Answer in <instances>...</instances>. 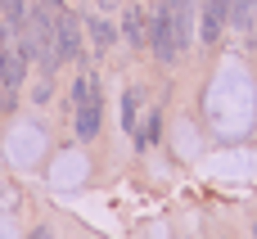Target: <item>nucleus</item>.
Instances as JSON below:
<instances>
[{
    "label": "nucleus",
    "instance_id": "nucleus-1",
    "mask_svg": "<svg viewBox=\"0 0 257 239\" xmlns=\"http://www.w3.org/2000/svg\"><path fill=\"white\" fill-rule=\"evenodd\" d=\"M59 9H50L45 0H36L32 9H27V50H32V59L45 68V72H54L63 59H59Z\"/></svg>",
    "mask_w": 257,
    "mask_h": 239
},
{
    "label": "nucleus",
    "instance_id": "nucleus-2",
    "mask_svg": "<svg viewBox=\"0 0 257 239\" xmlns=\"http://www.w3.org/2000/svg\"><path fill=\"white\" fill-rule=\"evenodd\" d=\"M99 122H104L99 81H95L90 72H81L77 86H72V127H77V140H95V136H99Z\"/></svg>",
    "mask_w": 257,
    "mask_h": 239
},
{
    "label": "nucleus",
    "instance_id": "nucleus-3",
    "mask_svg": "<svg viewBox=\"0 0 257 239\" xmlns=\"http://www.w3.org/2000/svg\"><path fill=\"white\" fill-rule=\"evenodd\" d=\"M149 45H154L158 63H176V59H181V41H176V27H172L167 5H163V9L149 18Z\"/></svg>",
    "mask_w": 257,
    "mask_h": 239
},
{
    "label": "nucleus",
    "instance_id": "nucleus-4",
    "mask_svg": "<svg viewBox=\"0 0 257 239\" xmlns=\"http://www.w3.org/2000/svg\"><path fill=\"white\" fill-rule=\"evenodd\" d=\"M59 59H81V18L59 9Z\"/></svg>",
    "mask_w": 257,
    "mask_h": 239
},
{
    "label": "nucleus",
    "instance_id": "nucleus-5",
    "mask_svg": "<svg viewBox=\"0 0 257 239\" xmlns=\"http://www.w3.org/2000/svg\"><path fill=\"white\" fill-rule=\"evenodd\" d=\"M230 23V0H203V23H199V36L212 45Z\"/></svg>",
    "mask_w": 257,
    "mask_h": 239
},
{
    "label": "nucleus",
    "instance_id": "nucleus-6",
    "mask_svg": "<svg viewBox=\"0 0 257 239\" xmlns=\"http://www.w3.org/2000/svg\"><path fill=\"white\" fill-rule=\"evenodd\" d=\"M27 9H32L27 0H0V18L14 41H27Z\"/></svg>",
    "mask_w": 257,
    "mask_h": 239
},
{
    "label": "nucleus",
    "instance_id": "nucleus-7",
    "mask_svg": "<svg viewBox=\"0 0 257 239\" xmlns=\"http://www.w3.org/2000/svg\"><path fill=\"white\" fill-rule=\"evenodd\" d=\"M230 23H235L239 32H248L257 23V0H230Z\"/></svg>",
    "mask_w": 257,
    "mask_h": 239
},
{
    "label": "nucleus",
    "instance_id": "nucleus-8",
    "mask_svg": "<svg viewBox=\"0 0 257 239\" xmlns=\"http://www.w3.org/2000/svg\"><path fill=\"white\" fill-rule=\"evenodd\" d=\"M122 32H126V41H131V45H145V41H149V23H145V14H140V9H131V14H126V23H122Z\"/></svg>",
    "mask_w": 257,
    "mask_h": 239
},
{
    "label": "nucleus",
    "instance_id": "nucleus-9",
    "mask_svg": "<svg viewBox=\"0 0 257 239\" xmlns=\"http://www.w3.org/2000/svg\"><path fill=\"white\" fill-rule=\"evenodd\" d=\"M136 113H140V90H126V99H122V127H126L131 136H140V127H136Z\"/></svg>",
    "mask_w": 257,
    "mask_h": 239
},
{
    "label": "nucleus",
    "instance_id": "nucleus-10",
    "mask_svg": "<svg viewBox=\"0 0 257 239\" xmlns=\"http://www.w3.org/2000/svg\"><path fill=\"white\" fill-rule=\"evenodd\" d=\"M90 36H95V45H99V50H108V45H113V27H108L104 18H90Z\"/></svg>",
    "mask_w": 257,
    "mask_h": 239
},
{
    "label": "nucleus",
    "instance_id": "nucleus-11",
    "mask_svg": "<svg viewBox=\"0 0 257 239\" xmlns=\"http://www.w3.org/2000/svg\"><path fill=\"white\" fill-rule=\"evenodd\" d=\"M9 45H14V41H9V27H5V18H0V68H5V54H9Z\"/></svg>",
    "mask_w": 257,
    "mask_h": 239
},
{
    "label": "nucleus",
    "instance_id": "nucleus-12",
    "mask_svg": "<svg viewBox=\"0 0 257 239\" xmlns=\"http://www.w3.org/2000/svg\"><path fill=\"white\" fill-rule=\"evenodd\" d=\"M9 108H14V90H9V86H0V113H9Z\"/></svg>",
    "mask_w": 257,
    "mask_h": 239
},
{
    "label": "nucleus",
    "instance_id": "nucleus-13",
    "mask_svg": "<svg viewBox=\"0 0 257 239\" xmlns=\"http://www.w3.org/2000/svg\"><path fill=\"white\" fill-rule=\"evenodd\" d=\"M27 239H50V230H32V235H27Z\"/></svg>",
    "mask_w": 257,
    "mask_h": 239
}]
</instances>
